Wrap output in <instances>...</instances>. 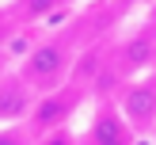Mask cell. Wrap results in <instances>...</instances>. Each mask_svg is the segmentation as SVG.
<instances>
[{
  "mask_svg": "<svg viewBox=\"0 0 156 145\" xmlns=\"http://www.w3.org/2000/svg\"><path fill=\"white\" fill-rule=\"evenodd\" d=\"M34 103H38V92L19 73H0V126L27 122Z\"/></svg>",
  "mask_w": 156,
  "mask_h": 145,
  "instance_id": "obj_5",
  "label": "cell"
},
{
  "mask_svg": "<svg viewBox=\"0 0 156 145\" xmlns=\"http://www.w3.org/2000/svg\"><path fill=\"white\" fill-rule=\"evenodd\" d=\"M114 107L126 118V126L137 137L152 134L156 130V73H145L137 80H126L114 96Z\"/></svg>",
  "mask_w": 156,
  "mask_h": 145,
  "instance_id": "obj_3",
  "label": "cell"
},
{
  "mask_svg": "<svg viewBox=\"0 0 156 145\" xmlns=\"http://www.w3.org/2000/svg\"><path fill=\"white\" fill-rule=\"evenodd\" d=\"M84 99H88V84L76 80V76H73L69 84H61V88H53V92H46V96H38L34 111H30V118H27L30 134L42 137V134H53V130H65L69 118L76 114V107H80Z\"/></svg>",
  "mask_w": 156,
  "mask_h": 145,
  "instance_id": "obj_2",
  "label": "cell"
},
{
  "mask_svg": "<svg viewBox=\"0 0 156 145\" xmlns=\"http://www.w3.org/2000/svg\"><path fill=\"white\" fill-rule=\"evenodd\" d=\"M61 0H15V15H23V19H38V15H46L50 8H57Z\"/></svg>",
  "mask_w": 156,
  "mask_h": 145,
  "instance_id": "obj_8",
  "label": "cell"
},
{
  "mask_svg": "<svg viewBox=\"0 0 156 145\" xmlns=\"http://www.w3.org/2000/svg\"><path fill=\"white\" fill-rule=\"evenodd\" d=\"M133 141L137 134L126 126V118L118 114L114 103H99L88 122V134L80 137V145H133Z\"/></svg>",
  "mask_w": 156,
  "mask_h": 145,
  "instance_id": "obj_6",
  "label": "cell"
},
{
  "mask_svg": "<svg viewBox=\"0 0 156 145\" xmlns=\"http://www.w3.org/2000/svg\"><path fill=\"white\" fill-rule=\"evenodd\" d=\"M0 145H34L27 122H15V126H0Z\"/></svg>",
  "mask_w": 156,
  "mask_h": 145,
  "instance_id": "obj_7",
  "label": "cell"
},
{
  "mask_svg": "<svg viewBox=\"0 0 156 145\" xmlns=\"http://www.w3.org/2000/svg\"><path fill=\"white\" fill-rule=\"evenodd\" d=\"M149 23H152V27H156V4H152V15H149Z\"/></svg>",
  "mask_w": 156,
  "mask_h": 145,
  "instance_id": "obj_11",
  "label": "cell"
},
{
  "mask_svg": "<svg viewBox=\"0 0 156 145\" xmlns=\"http://www.w3.org/2000/svg\"><path fill=\"white\" fill-rule=\"evenodd\" d=\"M34 145H80V137L73 134V130H53V134H42V137H34Z\"/></svg>",
  "mask_w": 156,
  "mask_h": 145,
  "instance_id": "obj_9",
  "label": "cell"
},
{
  "mask_svg": "<svg viewBox=\"0 0 156 145\" xmlns=\"http://www.w3.org/2000/svg\"><path fill=\"white\" fill-rule=\"evenodd\" d=\"M76 53L80 50H76L73 31H61V34H50V38H42V42H34L27 50V57L19 61L15 73H19L38 96H46V92H53V88H61V84L73 80Z\"/></svg>",
  "mask_w": 156,
  "mask_h": 145,
  "instance_id": "obj_1",
  "label": "cell"
},
{
  "mask_svg": "<svg viewBox=\"0 0 156 145\" xmlns=\"http://www.w3.org/2000/svg\"><path fill=\"white\" fill-rule=\"evenodd\" d=\"M12 31H15V27H12V19H8V15H0V46L12 38Z\"/></svg>",
  "mask_w": 156,
  "mask_h": 145,
  "instance_id": "obj_10",
  "label": "cell"
},
{
  "mask_svg": "<svg viewBox=\"0 0 156 145\" xmlns=\"http://www.w3.org/2000/svg\"><path fill=\"white\" fill-rule=\"evenodd\" d=\"M152 65H156V27L145 23L141 31H133L118 46V53H114V76H122V84H126V80L145 76Z\"/></svg>",
  "mask_w": 156,
  "mask_h": 145,
  "instance_id": "obj_4",
  "label": "cell"
}]
</instances>
